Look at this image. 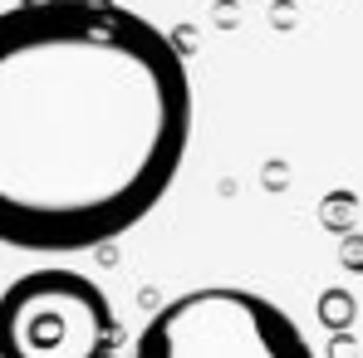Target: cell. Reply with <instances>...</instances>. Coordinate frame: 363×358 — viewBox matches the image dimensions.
I'll return each instance as SVG.
<instances>
[{
    "label": "cell",
    "instance_id": "cell-2",
    "mask_svg": "<svg viewBox=\"0 0 363 358\" xmlns=\"http://www.w3.org/2000/svg\"><path fill=\"white\" fill-rule=\"evenodd\" d=\"M133 358H314V349L275 299L241 285H201L143 324Z\"/></svg>",
    "mask_w": 363,
    "mask_h": 358
},
{
    "label": "cell",
    "instance_id": "cell-1",
    "mask_svg": "<svg viewBox=\"0 0 363 358\" xmlns=\"http://www.w3.org/2000/svg\"><path fill=\"white\" fill-rule=\"evenodd\" d=\"M191 74L162 25L118 0L0 10V245L94 250L177 181Z\"/></svg>",
    "mask_w": 363,
    "mask_h": 358
},
{
    "label": "cell",
    "instance_id": "cell-6",
    "mask_svg": "<svg viewBox=\"0 0 363 358\" xmlns=\"http://www.w3.org/2000/svg\"><path fill=\"white\" fill-rule=\"evenodd\" d=\"M344 265H349V270H363V240H349V245H344Z\"/></svg>",
    "mask_w": 363,
    "mask_h": 358
},
{
    "label": "cell",
    "instance_id": "cell-5",
    "mask_svg": "<svg viewBox=\"0 0 363 358\" xmlns=\"http://www.w3.org/2000/svg\"><path fill=\"white\" fill-rule=\"evenodd\" d=\"M329 358H359V339L354 334H334L329 339Z\"/></svg>",
    "mask_w": 363,
    "mask_h": 358
},
{
    "label": "cell",
    "instance_id": "cell-4",
    "mask_svg": "<svg viewBox=\"0 0 363 358\" xmlns=\"http://www.w3.org/2000/svg\"><path fill=\"white\" fill-rule=\"evenodd\" d=\"M354 314H359V304H354L349 290H324V295H319V319H324L334 334H349Z\"/></svg>",
    "mask_w": 363,
    "mask_h": 358
},
{
    "label": "cell",
    "instance_id": "cell-3",
    "mask_svg": "<svg viewBox=\"0 0 363 358\" xmlns=\"http://www.w3.org/2000/svg\"><path fill=\"white\" fill-rule=\"evenodd\" d=\"M113 304L89 275L45 265L5 285L0 358H113Z\"/></svg>",
    "mask_w": 363,
    "mask_h": 358
}]
</instances>
